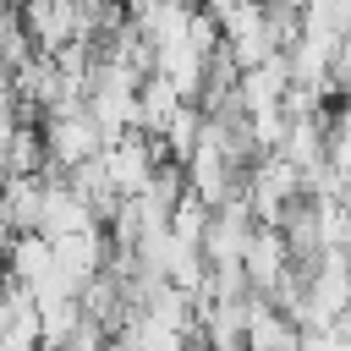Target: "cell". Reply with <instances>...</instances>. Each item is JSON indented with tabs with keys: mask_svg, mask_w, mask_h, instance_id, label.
<instances>
[{
	"mask_svg": "<svg viewBox=\"0 0 351 351\" xmlns=\"http://www.w3.org/2000/svg\"><path fill=\"white\" fill-rule=\"evenodd\" d=\"M38 137H44V170H55V176L71 170V165H82V159H93L104 148V132L93 126V115L82 104L38 115Z\"/></svg>",
	"mask_w": 351,
	"mask_h": 351,
	"instance_id": "obj_1",
	"label": "cell"
},
{
	"mask_svg": "<svg viewBox=\"0 0 351 351\" xmlns=\"http://www.w3.org/2000/svg\"><path fill=\"white\" fill-rule=\"evenodd\" d=\"M99 159H104V176H110L115 197H137V192L148 186L154 165L165 159V148H159V137H148V132H121V137H104Z\"/></svg>",
	"mask_w": 351,
	"mask_h": 351,
	"instance_id": "obj_2",
	"label": "cell"
},
{
	"mask_svg": "<svg viewBox=\"0 0 351 351\" xmlns=\"http://www.w3.org/2000/svg\"><path fill=\"white\" fill-rule=\"evenodd\" d=\"M49 252H55V269L71 280V291H82L99 269H104V258H110V241H104V225H88V230H71V236H55L49 241Z\"/></svg>",
	"mask_w": 351,
	"mask_h": 351,
	"instance_id": "obj_3",
	"label": "cell"
},
{
	"mask_svg": "<svg viewBox=\"0 0 351 351\" xmlns=\"http://www.w3.org/2000/svg\"><path fill=\"white\" fill-rule=\"evenodd\" d=\"M247 351H302V329L258 291H247V324H241Z\"/></svg>",
	"mask_w": 351,
	"mask_h": 351,
	"instance_id": "obj_4",
	"label": "cell"
},
{
	"mask_svg": "<svg viewBox=\"0 0 351 351\" xmlns=\"http://www.w3.org/2000/svg\"><path fill=\"white\" fill-rule=\"evenodd\" d=\"M88 225H99V219L88 214V203H82V197H71V192H66V181H60L55 170H44L38 236H44V241H55V236H71V230H88Z\"/></svg>",
	"mask_w": 351,
	"mask_h": 351,
	"instance_id": "obj_5",
	"label": "cell"
},
{
	"mask_svg": "<svg viewBox=\"0 0 351 351\" xmlns=\"http://www.w3.org/2000/svg\"><path fill=\"white\" fill-rule=\"evenodd\" d=\"M285 263H291V252H285L280 230H274V225H252V236H247V247H241V280H247V291L269 296V285L285 274Z\"/></svg>",
	"mask_w": 351,
	"mask_h": 351,
	"instance_id": "obj_6",
	"label": "cell"
},
{
	"mask_svg": "<svg viewBox=\"0 0 351 351\" xmlns=\"http://www.w3.org/2000/svg\"><path fill=\"white\" fill-rule=\"evenodd\" d=\"M0 258H5V263H0V269H5V280L27 285V291H33V285H44V280H49V269H55V252H49V241H44L38 230H16V236L5 241V252H0Z\"/></svg>",
	"mask_w": 351,
	"mask_h": 351,
	"instance_id": "obj_7",
	"label": "cell"
},
{
	"mask_svg": "<svg viewBox=\"0 0 351 351\" xmlns=\"http://www.w3.org/2000/svg\"><path fill=\"white\" fill-rule=\"evenodd\" d=\"M60 181H66V192H71V197H82V203H88V214H93L99 225H104V219H110V208L121 203V197H115V186H110V176H104V159H99V154H93V159H82V165H71V170H60Z\"/></svg>",
	"mask_w": 351,
	"mask_h": 351,
	"instance_id": "obj_8",
	"label": "cell"
},
{
	"mask_svg": "<svg viewBox=\"0 0 351 351\" xmlns=\"http://www.w3.org/2000/svg\"><path fill=\"white\" fill-rule=\"evenodd\" d=\"M38 197H44V170L38 176H0V214L11 230H38Z\"/></svg>",
	"mask_w": 351,
	"mask_h": 351,
	"instance_id": "obj_9",
	"label": "cell"
},
{
	"mask_svg": "<svg viewBox=\"0 0 351 351\" xmlns=\"http://www.w3.org/2000/svg\"><path fill=\"white\" fill-rule=\"evenodd\" d=\"M181 104H186V99H181L159 71H148V77L137 82V132H148V137H154V132H159Z\"/></svg>",
	"mask_w": 351,
	"mask_h": 351,
	"instance_id": "obj_10",
	"label": "cell"
},
{
	"mask_svg": "<svg viewBox=\"0 0 351 351\" xmlns=\"http://www.w3.org/2000/svg\"><path fill=\"white\" fill-rule=\"evenodd\" d=\"M5 176H38L44 170V137H38V121H16L5 132V154H0Z\"/></svg>",
	"mask_w": 351,
	"mask_h": 351,
	"instance_id": "obj_11",
	"label": "cell"
},
{
	"mask_svg": "<svg viewBox=\"0 0 351 351\" xmlns=\"http://www.w3.org/2000/svg\"><path fill=\"white\" fill-rule=\"evenodd\" d=\"M296 16H302V33H313L324 44H340L346 27H351V0H302Z\"/></svg>",
	"mask_w": 351,
	"mask_h": 351,
	"instance_id": "obj_12",
	"label": "cell"
},
{
	"mask_svg": "<svg viewBox=\"0 0 351 351\" xmlns=\"http://www.w3.org/2000/svg\"><path fill=\"white\" fill-rule=\"evenodd\" d=\"M302 351H351L346 318H335V324H318V329H302Z\"/></svg>",
	"mask_w": 351,
	"mask_h": 351,
	"instance_id": "obj_13",
	"label": "cell"
},
{
	"mask_svg": "<svg viewBox=\"0 0 351 351\" xmlns=\"http://www.w3.org/2000/svg\"><path fill=\"white\" fill-rule=\"evenodd\" d=\"M280 5H302V0H280Z\"/></svg>",
	"mask_w": 351,
	"mask_h": 351,
	"instance_id": "obj_14",
	"label": "cell"
},
{
	"mask_svg": "<svg viewBox=\"0 0 351 351\" xmlns=\"http://www.w3.org/2000/svg\"><path fill=\"white\" fill-rule=\"evenodd\" d=\"M0 291H5V269H0Z\"/></svg>",
	"mask_w": 351,
	"mask_h": 351,
	"instance_id": "obj_15",
	"label": "cell"
}]
</instances>
